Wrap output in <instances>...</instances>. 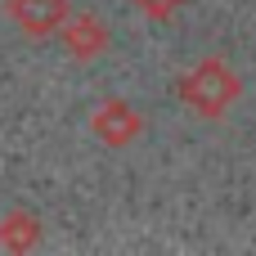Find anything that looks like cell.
Segmentation results:
<instances>
[{"label":"cell","instance_id":"3957f363","mask_svg":"<svg viewBox=\"0 0 256 256\" xmlns=\"http://www.w3.org/2000/svg\"><path fill=\"white\" fill-rule=\"evenodd\" d=\"M90 130H94L104 144L126 148V144H135V140H140L144 117H140V112H135L126 99H104V104L94 108V117H90Z\"/></svg>","mask_w":256,"mask_h":256},{"label":"cell","instance_id":"8992f818","mask_svg":"<svg viewBox=\"0 0 256 256\" xmlns=\"http://www.w3.org/2000/svg\"><path fill=\"white\" fill-rule=\"evenodd\" d=\"M130 4H135V9H144L148 18H171V14H176L180 4H189V0H130Z\"/></svg>","mask_w":256,"mask_h":256},{"label":"cell","instance_id":"277c9868","mask_svg":"<svg viewBox=\"0 0 256 256\" xmlns=\"http://www.w3.org/2000/svg\"><path fill=\"white\" fill-rule=\"evenodd\" d=\"M58 40H63V50L72 58L90 63V58H99L108 50V22L94 18V14H86V9L81 14H68V22L58 27Z\"/></svg>","mask_w":256,"mask_h":256},{"label":"cell","instance_id":"6da1fadb","mask_svg":"<svg viewBox=\"0 0 256 256\" xmlns=\"http://www.w3.org/2000/svg\"><path fill=\"white\" fill-rule=\"evenodd\" d=\"M176 94H180V104H189L198 117H225L230 104L243 94V81H238V72H234L225 58H198V63L180 76Z\"/></svg>","mask_w":256,"mask_h":256},{"label":"cell","instance_id":"7a4b0ae2","mask_svg":"<svg viewBox=\"0 0 256 256\" xmlns=\"http://www.w3.org/2000/svg\"><path fill=\"white\" fill-rule=\"evenodd\" d=\"M4 14L22 36H54L68 22L72 4L68 0H4Z\"/></svg>","mask_w":256,"mask_h":256},{"label":"cell","instance_id":"5b68a950","mask_svg":"<svg viewBox=\"0 0 256 256\" xmlns=\"http://www.w3.org/2000/svg\"><path fill=\"white\" fill-rule=\"evenodd\" d=\"M0 243L9 252H32L40 243V216L36 212H9L0 220Z\"/></svg>","mask_w":256,"mask_h":256}]
</instances>
